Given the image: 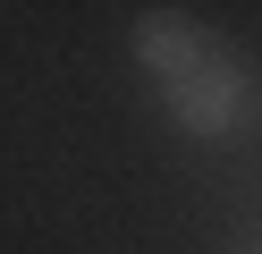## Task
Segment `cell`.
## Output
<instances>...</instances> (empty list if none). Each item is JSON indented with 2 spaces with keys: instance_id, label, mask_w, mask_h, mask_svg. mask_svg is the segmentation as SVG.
<instances>
[{
  "instance_id": "6da1fadb",
  "label": "cell",
  "mask_w": 262,
  "mask_h": 254,
  "mask_svg": "<svg viewBox=\"0 0 262 254\" xmlns=\"http://www.w3.org/2000/svg\"><path fill=\"white\" fill-rule=\"evenodd\" d=\"M161 102H169V119L186 135H203V144H228V135H245L262 119V85H254V68L228 43H211L178 85H161Z\"/></svg>"
},
{
  "instance_id": "7a4b0ae2",
  "label": "cell",
  "mask_w": 262,
  "mask_h": 254,
  "mask_svg": "<svg viewBox=\"0 0 262 254\" xmlns=\"http://www.w3.org/2000/svg\"><path fill=\"white\" fill-rule=\"evenodd\" d=\"M211 43H220V34H211L203 17H186V9H144L136 34H127V51H136V68H144L152 85H178Z\"/></svg>"
}]
</instances>
